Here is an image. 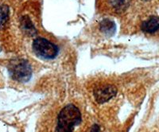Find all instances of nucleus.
<instances>
[{
  "label": "nucleus",
  "mask_w": 159,
  "mask_h": 132,
  "mask_svg": "<svg viewBox=\"0 0 159 132\" xmlns=\"http://www.w3.org/2000/svg\"><path fill=\"white\" fill-rule=\"evenodd\" d=\"M33 50L38 57L45 59H53L58 54L56 45L45 38H37L33 42Z\"/></svg>",
  "instance_id": "7ed1b4c3"
},
{
  "label": "nucleus",
  "mask_w": 159,
  "mask_h": 132,
  "mask_svg": "<svg viewBox=\"0 0 159 132\" xmlns=\"http://www.w3.org/2000/svg\"><path fill=\"white\" fill-rule=\"evenodd\" d=\"M99 29L103 34L108 36H111L115 34L116 30V25L113 21L110 20V19H103L100 23V26Z\"/></svg>",
  "instance_id": "423d86ee"
},
{
  "label": "nucleus",
  "mask_w": 159,
  "mask_h": 132,
  "mask_svg": "<svg viewBox=\"0 0 159 132\" xmlns=\"http://www.w3.org/2000/svg\"><path fill=\"white\" fill-rule=\"evenodd\" d=\"M81 122V114L79 109L73 105H68L64 107L58 116L56 130L71 131Z\"/></svg>",
  "instance_id": "f257e3e1"
},
{
  "label": "nucleus",
  "mask_w": 159,
  "mask_h": 132,
  "mask_svg": "<svg viewBox=\"0 0 159 132\" xmlns=\"http://www.w3.org/2000/svg\"><path fill=\"white\" fill-rule=\"evenodd\" d=\"M8 71L13 80L18 82H27L32 76V68L25 60H17L11 62Z\"/></svg>",
  "instance_id": "f03ea898"
},
{
  "label": "nucleus",
  "mask_w": 159,
  "mask_h": 132,
  "mask_svg": "<svg viewBox=\"0 0 159 132\" xmlns=\"http://www.w3.org/2000/svg\"><path fill=\"white\" fill-rule=\"evenodd\" d=\"M9 7L6 4L0 6V30L3 29L9 20Z\"/></svg>",
  "instance_id": "0eeeda50"
},
{
  "label": "nucleus",
  "mask_w": 159,
  "mask_h": 132,
  "mask_svg": "<svg viewBox=\"0 0 159 132\" xmlns=\"http://www.w3.org/2000/svg\"><path fill=\"white\" fill-rule=\"evenodd\" d=\"M130 0H110V4L112 8L117 12H121L127 9Z\"/></svg>",
  "instance_id": "6e6552de"
},
{
  "label": "nucleus",
  "mask_w": 159,
  "mask_h": 132,
  "mask_svg": "<svg viewBox=\"0 0 159 132\" xmlns=\"http://www.w3.org/2000/svg\"><path fill=\"white\" fill-rule=\"evenodd\" d=\"M21 25H22L23 30L25 31L27 34H34V27L33 25L32 22L28 17H23L22 18Z\"/></svg>",
  "instance_id": "1a4fd4ad"
},
{
  "label": "nucleus",
  "mask_w": 159,
  "mask_h": 132,
  "mask_svg": "<svg viewBox=\"0 0 159 132\" xmlns=\"http://www.w3.org/2000/svg\"><path fill=\"white\" fill-rule=\"evenodd\" d=\"M116 89L111 86H104L99 88L95 91V97L99 103H103L111 100L116 95Z\"/></svg>",
  "instance_id": "20e7f679"
},
{
  "label": "nucleus",
  "mask_w": 159,
  "mask_h": 132,
  "mask_svg": "<svg viewBox=\"0 0 159 132\" xmlns=\"http://www.w3.org/2000/svg\"><path fill=\"white\" fill-rule=\"evenodd\" d=\"M146 1H149V0H146Z\"/></svg>",
  "instance_id": "9d476101"
},
{
  "label": "nucleus",
  "mask_w": 159,
  "mask_h": 132,
  "mask_svg": "<svg viewBox=\"0 0 159 132\" xmlns=\"http://www.w3.org/2000/svg\"><path fill=\"white\" fill-rule=\"evenodd\" d=\"M142 30L148 34H154L159 30V17L152 16L142 24Z\"/></svg>",
  "instance_id": "39448f33"
}]
</instances>
